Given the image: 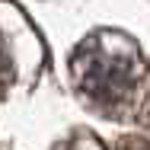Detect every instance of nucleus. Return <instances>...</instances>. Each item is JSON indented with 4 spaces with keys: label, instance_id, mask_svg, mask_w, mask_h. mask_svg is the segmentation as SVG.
Returning a JSON list of instances; mask_svg holds the SVG:
<instances>
[{
    "label": "nucleus",
    "instance_id": "f257e3e1",
    "mask_svg": "<svg viewBox=\"0 0 150 150\" xmlns=\"http://www.w3.org/2000/svg\"><path fill=\"white\" fill-rule=\"evenodd\" d=\"M70 70L77 90L86 99L115 109L134 93L141 54L137 45L118 32H96L74 51Z\"/></svg>",
    "mask_w": 150,
    "mask_h": 150
},
{
    "label": "nucleus",
    "instance_id": "f03ea898",
    "mask_svg": "<svg viewBox=\"0 0 150 150\" xmlns=\"http://www.w3.org/2000/svg\"><path fill=\"white\" fill-rule=\"evenodd\" d=\"M10 80H13V58H10V51L3 45V35H0V93L10 86Z\"/></svg>",
    "mask_w": 150,
    "mask_h": 150
},
{
    "label": "nucleus",
    "instance_id": "7ed1b4c3",
    "mask_svg": "<svg viewBox=\"0 0 150 150\" xmlns=\"http://www.w3.org/2000/svg\"><path fill=\"white\" fill-rule=\"evenodd\" d=\"M115 150H150V141H144V137H121L115 144Z\"/></svg>",
    "mask_w": 150,
    "mask_h": 150
}]
</instances>
